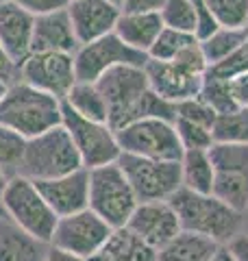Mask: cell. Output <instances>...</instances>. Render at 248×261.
Wrapping results in <instances>:
<instances>
[{"instance_id":"cell-1","label":"cell","mask_w":248,"mask_h":261,"mask_svg":"<svg viewBox=\"0 0 248 261\" xmlns=\"http://www.w3.org/2000/svg\"><path fill=\"white\" fill-rule=\"evenodd\" d=\"M175 207L183 231L205 235L218 244H227L244 226V214L220 200L216 194H201L179 187L168 198Z\"/></svg>"},{"instance_id":"cell-2","label":"cell","mask_w":248,"mask_h":261,"mask_svg":"<svg viewBox=\"0 0 248 261\" xmlns=\"http://www.w3.org/2000/svg\"><path fill=\"white\" fill-rule=\"evenodd\" d=\"M0 124L31 140L61 124V98L41 92L24 81H13L0 102Z\"/></svg>"},{"instance_id":"cell-3","label":"cell","mask_w":248,"mask_h":261,"mask_svg":"<svg viewBox=\"0 0 248 261\" xmlns=\"http://www.w3.org/2000/svg\"><path fill=\"white\" fill-rule=\"evenodd\" d=\"M83 168L81 154L63 124L53 126L27 140L18 174L31 181H46Z\"/></svg>"},{"instance_id":"cell-4","label":"cell","mask_w":248,"mask_h":261,"mask_svg":"<svg viewBox=\"0 0 248 261\" xmlns=\"http://www.w3.org/2000/svg\"><path fill=\"white\" fill-rule=\"evenodd\" d=\"M137 196L118 161L89 170V209L111 228L127 226L137 207Z\"/></svg>"},{"instance_id":"cell-5","label":"cell","mask_w":248,"mask_h":261,"mask_svg":"<svg viewBox=\"0 0 248 261\" xmlns=\"http://www.w3.org/2000/svg\"><path fill=\"white\" fill-rule=\"evenodd\" d=\"M0 202L5 207V214L13 222H18L33 238L51 244L59 216L55 214L53 207L41 196L35 181H31L22 174L11 176Z\"/></svg>"},{"instance_id":"cell-6","label":"cell","mask_w":248,"mask_h":261,"mask_svg":"<svg viewBox=\"0 0 248 261\" xmlns=\"http://www.w3.org/2000/svg\"><path fill=\"white\" fill-rule=\"evenodd\" d=\"M120 150L129 154H139L148 159L163 161H181L183 144H181L177 128L170 120L161 118H144L115 130Z\"/></svg>"},{"instance_id":"cell-7","label":"cell","mask_w":248,"mask_h":261,"mask_svg":"<svg viewBox=\"0 0 248 261\" xmlns=\"http://www.w3.org/2000/svg\"><path fill=\"white\" fill-rule=\"evenodd\" d=\"M118 166L127 174L139 202L168 200L179 187H183L181 161L148 159V157H139V154L120 152Z\"/></svg>"},{"instance_id":"cell-8","label":"cell","mask_w":248,"mask_h":261,"mask_svg":"<svg viewBox=\"0 0 248 261\" xmlns=\"http://www.w3.org/2000/svg\"><path fill=\"white\" fill-rule=\"evenodd\" d=\"M96 87L101 89L107 102V109H109L107 124L113 130L129 124L139 98L151 89L144 65H115L96 81Z\"/></svg>"},{"instance_id":"cell-9","label":"cell","mask_w":248,"mask_h":261,"mask_svg":"<svg viewBox=\"0 0 248 261\" xmlns=\"http://www.w3.org/2000/svg\"><path fill=\"white\" fill-rule=\"evenodd\" d=\"M61 124L65 126L74 146H77L83 168L92 170L118 161L122 150L115 130L107 122H94L83 118L61 100Z\"/></svg>"},{"instance_id":"cell-10","label":"cell","mask_w":248,"mask_h":261,"mask_svg":"<svg viewBox=\"0 0 248 261\" xmlns=\"http://www.w3.org/2000/svg\"><path fill=\"white\" fill-rule=\"evenodd\" d=\"M213 161V194L233 209L248 207V144H222L209 146Z\"/></svg>"},{"instance_id":"cell-11","label":"cell","mask_w":248,"mask_h":261,"mask_svg":"<svg viewBox=\"0 0 248 261\" xmlns=\"http://www.w3.org/2000/svg\"><path fill=\"white\" fill-rule=\"evenodd\" d=\"M146 61V53L124 44L115 33L103 35L94 42L81 44L74 53L77 81H85V83H96L107 70L115 68V65H144Z\"/></svg>"},{"instance_id":"cell-12","label":"cell","mask_w":248,"mask_h":261,"mask_svg":"<svg viewBox=\"0 0 248 261\" xmlns=\"http://www.w3.org/2000/svg\"><path fill=\"white\" fill-rule=\"evenodd\" d=\"M18 76L24 83L63 100L72 85L77 83L74 55L55 50H31V55L18 65Z\"/></svg>"},{"instance_id":"cell-13","label":"cell","mask_w":248,"mask_h":261,"mask_svg":"<svg viewBox=\"0 0 248 261\" xmlns=\"http://www.w3.org/2000/svg\"><path fill=\"white\" fill-rule=\"evenodd\" d=\"M111 231L113 228L96 211L87 207L77 211V214L59 218L51 244L68 252H74L79 257L89 259L107 242Z\"/></svg>"},{"instance_id":"cell-14","label":"cell","mask_w":248,"mask_h":261,"mask_svg":"<svg viewBox=\"0 0 248 261\" xmlns=\"http://www.w3.org/2000/svg\"><path fill=\"white\" fill-rule=\"evenodd\" d=\"M127 228H131L139 240L146 242L148 246H153L155 250L183 231L177 211L168 200L137 202L135 211L131 214L127 222Z\"/></svg>"},{"instance_id":"cell-15","label":"cell","mask_w":248,"mask_h":261,"mask_svg":"<svg viewBox=\"0 0 248 261\" xmlns=\"http://www.w3.org/2000/svg\"><path fill=\"white\" fill-rule=\"evenodd\" d=\"M144 72L153 92L175 105L198 96L205 79L203 74H196V72L183 68L177 61H159V59H148L144 63Z\"/></svg>"},{"instance_id":"cell-16","label":"cell","mask_w":248,"mask_h":261,"mask_svg":"<svg viewBox=\"0 0 248 261\" xmlns=\"http://www.w3.org/2000/svg\"><path fill=\"white\" fill-rule=\"evenodd\" d=\"M37 190L59 218L89 207V170L79 168L70 174L35 181Z\"/></svg>"},{"instance_id":"cell-17","label":"cell","mask_w":248,"mask_h":261,"mask_svg":"<svg viewBox=\"0 0 248 261\" xmlns=\"http://www.w3.org/2000/svg\"><path fill=\"white\" fill-rule=\"evenodd\" d=\"M65 9H68L79 44L94 42L98 37L113 33L122 13L120 7L109 0H70Z\"/></svg>"},{"instance_id":"cell-18","label":"cell","mask_w":248,"mask_h":261,"mask_svg":"<svg viewBox=\"0 0 248 261\" xmlns=\"http://www.w3.org/2000/svg\"><path fill=\"white\" fill-rule=\"evenodd\" d=\"M33 27L35 15L15 0L0 5V44L15 65H20L33 50Z\"/></svg>"},{"instance_id":"cell-19","label":"cell","mask_w":248,"mask_h":261,"mask_svg":"<svg viewBox=\"0 0 248 261\" xmlns=\"http://www.w3.org/2000/svg\"><path fill=\"white\" fill-rule=\"evenodd\" d=\"M79 46L81 44L77 39V33L72 29V20L68 15V9L35 15L33 50H55V53L74 55Z\"/></svg>"},{"instance_id":"cell-20","label":"cell","mask_w":248,"mask_h":261,"mask_svg":"<svg viewBox=\"0 0 248 261\" xmlns=\"http://www.w3.org/2000/svg\"><path fill=\"white\" fill-rule=\"evenodd\" d=\"M51 244L41 242L13 222L9 216H0V261H44Z\"/></svg>"},{"instance_id":"cell-21","label":"cell","mask_w":248,"mask_h":261,"mask_svg":"<svg viewBox=\"0 0 248 261\" xmlns=\"http://www.w3.org/2000/svg\"><path fill=\"white\" fill-rule=\"evenodd\" d=\"M161 29H163V20L159 11H133V13L122 11L113 33L124 44L148 55L155 39L159 37Z\"/></svg>"},{"instance_id":"cell-22","label":"cell","mask_w":248,"mask_h":261,"mask_svg":"<svg viewBox=\"0 0 248 261\" xmlns=\"http://www.w3.org/2000/svg\"><path fill=\"white\" fill-rule=\"evenodd\" d=\"M87 261H157V250L127 226L113 228L107 242Z\"/></svg>"},{"instance_id":"cell-23","label":"cell","mask_w":248,"mask_h":261,"mask_svg":"<svg viewBox=\"0 0 248 261\" xmlns=\"http://www.w3.org/2000/svg\"><path fill=\"white\" fill-rule=\"evenodd\" d=\"M222 244L192 231H181L157 248V261H209Z\"/></svg>"},{"instance_id":"cell-24","label":"cell","mask_w":248,"mask_h":261,"mask_svg":"<svg viewBox=\"0 0 248 261\" xmlns=\"http://www.w3.org/2000/svg\"><path fill=\"white\" fill-rule=\"evenodd\" d=\"M183 187L201 194H213V161L209 148H187L181 157Z\"/></svg>"},{"instance_id":"cell-25","label":"cell","mask_w":248,"mask_h":261,"mask_svg":"<svg viewBox=\"0 0 248 261\" xmlns=\"http://www.w3.org/2000/svg\"><path fill=\"white\" fill-rule=\"evenodd\" d=\"M63 102L87 120L107 122V118H109V109H107V102L101 94V89L96 87V83L77 81L68 92V96L63 98Z\"/></svg>"},{"instance_id":"cell-26","label":"cell","mask_w":248,"mask_h":261,"mask_svg":"<svg viewBox=\"0 0 248 261\" xmlns=\"http://www.w3.org/2000/svg\"><path fill=\"white\" fill-rule=\"evenodd\" d=\"M246 35H248V27H242V29L218 27L211 35L201 39V48L205 53V59L209 63V68L220 61H225L231 53H235L237 46L246 39Z\"/></svg>"},{"instance_id":"cell-27","label":"cell","mask_w":248,"mask_h":261,"mask_svg":"<svg viewBox=\"0 0 248 261\" xmlns=\"http://www.w3.org/2000/svg\"><path fill=\"white\" fill-rule=\"evenodd\" d=\"M213 142L222 144H248V107L218 113L211 126Z\"/></svg>"},{"instance_id":"cell-28","label":"cell","mask_w":248,"mask_h":261,"mask_svg":"<svg viewBox=\"0 0 248 261\" xmlns=\"http://www.w3.org/2000/svg\"><path fill=\"white\" fill-rule=\"evenodd\" d=\"M198 42V37L194 33L177 31L170 27H163L159 37L155 39V44L148 50V59H159V61H172L179 53H183L187 46H192Z\"/></svg>"},{"instance_id":"cell-29","label":"cell","mask_w":248,"mask_h":261,"mask_svg":"<svg viewBox=\"0 0 248 261\" xmlns=\"http://www.w3.org/2000/svg\"><path fill=\"white\" fill-rule=\"evenodd\" d=\"M198 98L205 100L216 113H227V111L237 109V102L233 100V96H231L229 79L213 74V72H209V70H207V74L203 79Z\"/></svg>"},{"instance_id":"cell-30","label":"cell","mask_w":248,"mask_h":261,"mask_svg":"<svg viewBox=\"0 0 248 261\" xmlns=\"http://www.w3.org/2000/svg\"><path fill=\"white\" fill-rule=\"evenodd\" d=\"M218 27H248V0H205Z\"/></svg>"},{"instance_id":"cell-31","label":"cell","mask_w":248,"mask_h":261,"mask_svg":"<svg viewBox=\"0 0 248 261\" xmlns=\"http://www.w3.org/2000/svg\"><path fill=\"white\" fill-rule=\"evenodd\" d=\"M24 148H27V137H22L18 130L0 124V168L9 176L18 174Z\"/></svg>"},{"instance_id":"cell-32","label":"cell","mask_w":248,"mask_h":261,"mask_svg":"<svg viewBox=\"0 0 248 261\" xmlns=\"http://www.w3.org/2000/svg\"><path fill=\"white\" fill-rule=\"evenodd\" d=\"M159 15L163 20V27L194 33L198 29V18L194 11V5L189 0H165L159 9Z\"/></svg>"},{"instance_id":"cell-33","label":"cell","mask_w":248,"mask_h":261,"mask_svg":"<svg viewBox=\"0 0 248 261\" xmlns=\"http://www.w3.org/2000/svg\"><path fill=\"white\" fill-rule=\"evenodd\" d=\"M175 128H177V135L183 148H209L213 144V135H211V128L205 126V124H198V122L192 120H185V118H175Z\"/></svg>"},{"instance_id":"cell-34","label":"cell","mask_w":248,"mask_h":261,"mask_svg":"<svg viewBox=\"0 0 248 261\" xmlns=\"http://www.w3.org/2000/svg\"><path fill=\"white\" fill-rule=\"evenodd\" d=\"M177 116L185 118V120H192V122H198V124H205V126L211 128L218 113L213 111L205 100H201L198 96H194V98H187V100L177 102Z\"/></svg>"},{"instance_id":"cell-35","label":"cell","mask_w":248,"mask_h":261,"mask_svg":"<svg viewBox=\"0 0 248 261\" xmlns=\"http://www.w3.org/2000/svg\"><path fill=\"white\" fill-rule=\"evenodd\" d=\"M209 72H213V74H218V76H225V79L239 74V72H248V35L244 42L237 46L235 53H231L225 61L211 65Z\"/></svg>"},{"instance_id":"cell-36","label":"cell","mask_w":248,"mask_h":261,"mask_svg":"<svg viewBox=\"0 0 248 261\" xmlns=\"http://www.w3.org/2000/svg\"><path fill=\"white\" fill-rule=\"evenodd\" d=\"M15 3L24 7L27 11H31L33 15H41V13L65 9L70 5V0H15Z\"/></svg>"},{"instance_id":"cell-37","label":"cell","mask_w":248,"mask_h":261,"mask_svg":"<svg viewBox=\"0 0 248 261\" xmlns=\"http://www.w3.org/2000/svg\"><path fill=\"white\" fill-rule=\"evenodd\" d=\"M229 87L237 107H248V72H239V74L229 76Z\"/></svg>"},{"instance_id":"cell-38","label":"cell","mask_w":248,"mask_h":261,"mask_svg":"<svg viewBox=\"0 0 248 261\" xmlns=\"http://www.w3.org/2000/svg\"><path fill=\"white\" fill-rule=\"evenodd\" d=\"M225 246L229 248L231 257L235 261H248V233L246 231H239L237 235H233Z\"/></svg>"},{"instance_id":"cell-39","label":"cell","mask_w":248,"mask_h":261,"mask_svg":"<svg viewBox=\"0 0 248 261\" xmlns=\"http://www.w3.org/2000/svg\"><path fill=\"white\" fill-rule=\"evenodd\" d=\"M165 0H122V11L133 13V11H159Z\"/></svg>"},{"instance_id":"cell-40","label":"cell","mask_w":248,"mask_h":261,"mask_svg":"<svg viewBox=\"0 0 248 261\" xmlns=\"http://www.w3.org/2000/svg\"><path fill=\"white\" fill-rule=\"evenodd\" d=\"M0 79L9 81V83H13V81H20V76H18V65H15L11 57L7 55L3 44H0Z\"/></svg>"},{"instance_id":"cell-41","label":"cell","mask_w":248,"mask_h":261,"mask_svg":"<svg viewBox=\"0 0 248 261\" xmlns=\"http://www.w3.org/2000/svg\"><path fill=\"white\" fill-rule=\"evenodd\" d=\"M44 261H87L85 257H79V255H74V252H68V250H63L59 246H48L46 250V257Z\"/></svg>"},{"instance_id":"cell-42","label":"cell","mask_w":248,"mask_h":261,"mask_svg":"<svg viewBox=\"0 0 248 261\" xmlns=\"http://www.w3.org/2000/svg\"><path fill=\"white\" fill-rule=\"evenodd\" d=\"M209 261H235L233 257H231V252H229V248L222 244V246L216 250V255H213Z\"/></svg>"},{"instance_id":"cell-43","label":"cell","mask_w":248,"mask_h":261,"mask_svg":"<svg viewBox=\"0 0 248 261\" xmlns=\"http://www.w3.org/2000/svg\"><path fill=\"white\" fill-rule=\"evenodd\" d=\"M9 174L5 172L3 168H0V198H3V194H5V190H7V185H9Z\"/></svg>"},{"instance_id":"cell-44","label":"cell","mask_w":248,"mask_h":261,"mask_svg":"<svg viewBox=\"0 0 248 261\" xmlns=\"http://www.w3.org/2000/svg\"><path fill=\"white\" fill-rule=\"evenodd\" d=\"M7 89H9V81L0 79V102H3V98H5V94H7Z\"/></svg>"},{"instance_id":"cell-45","label":"cell","mask_w":248,"mask_h":261,"mask_svg":"<svg viewBox=\"0 0 248 261\" xmlns=\"http://www.w3.org/2000/svg\"><path fill=\"white\" fill-rule=\"evenodd\" d=\"M242 231H246V233H248V207L244 209V226H242Z\"/></svg>"},{"instance_id":"cell-46","label":"cell","mask_w":248,"mask_h":261,"mask_svg":"<svg viewBox=\"0 0 248 261\" xmlns=\"http://www.w3.org/2000/svg\"><path fill=\"white\" fill-rule=\"evenodd\" d=\"M109 3H113V5H118V7H122V0H109Z\"/></svg>"},{"instance_id":"cell-47","label":"cell","mask_w":248,"mask_h":261,"mask_svg":"<svg viewBox=\"0 0 248 261\" xmlns=\"http://www.w3.org/2000/svg\"><path fill=\"white\" fill-rule=\"evenodd\" d=\"M0 216H5V207H3V202H0Z\"/></svg>"},{"instance_id":"cell-48","label":"cell","mask_w":248,"mask_h":261,"mask_svg":"<svg viewBox=\"0 0 248 261\" xmlns=\"http://www.w3.org/2000/svg\"><path fill=\"white\" fill-rule=\"evenodd\" d=\"M3 3H11V0H0V5H3Z\"/></svg>"}]
</instances>
